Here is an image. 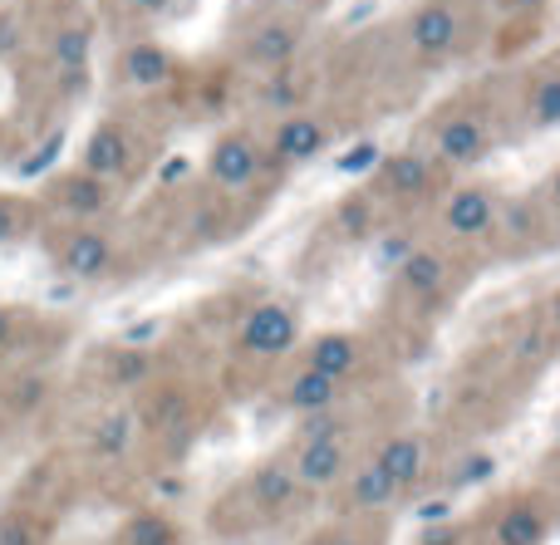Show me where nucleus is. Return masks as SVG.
I'll return each mask as SVG.
<instances>
[{"instance_id": "obj_1", "label": "nucleus", "mask_w": 560, "mask_h": 545, "mask_svg": "<svg viewBox=\"0 0 560 545\" xmlns=\"http://www.w3.org/2000/svg\"><path fill=\"white\" fill-rule=\"evenodd\" d=\"M55 265L69 281H104L114 271V241L98 226H69L55 241Z\"/></svg>"}, {"instance_id": "obj_2", "label": "nucleus", "mask_w": 560, "mask_h": 545, "mask_svg": "<svg viewBox=\"0 0 560 545\" xmlns=\"http://www.w3.org/2000/svg\"><path fill=\"white\" fill-rule=\"evenodd\" d=\"M295 334H300L295 315H290L285 305L266 300L242 320V349L256 354V359H280L285 349H295Z\"/></svg>"}, {"instance_id": "obj_3", "label": "nucleus", "mask_w": 560, "mask_h": 545, "mask_svg": "<svg viewBox=\"0 0 560 545\" xmlns=\"http://www.w3.org/2000/svg\"><path fill=\"white\" fill-rule=\"evenodd\" d=\"M207 173H212L217 187L242 192V187H252L256 173H261V153H256V143L246 133H226V138H217L212 153H207Z\"/></svg>"}, {"instance_id": "obj_4", "label": "nucleus", "mask_w": 560, "mask_h": 545, "mask_svg": "<svg viewBox=\"0 0 560 545\" xmlns=\"http://www.w3.org/2000/svg\"><path fill=\"white\" fill-rule=\"evenodd\" d=\"M497 222V197L487 187H457L443 202V232L457 236V241H472V236L492 232Z\"/></svg>"}, {"instance_id": "obj_5", "label": "nucleus", "mask_w": 560, "mask_h": 545, "mask_svg": "<svg viewBox=\"0 0 560 545\" xmlns=\"http://www.w3.org/2000/svg\"><path fill=\"white\" fill-rule=\"evenodd\" d=\"M433 143H438V157H443L447 167H472L477 157L492 147V128L472 114H453L447 123H438Z\"/></svg>"}, {"instance_id": "obj_6", "label": "nucleus", "mask_w": 560, "mask_h": 545, "mask_svg": "<svg viewBox=\"0 0 560 545\" xmlns=\"http://www.w3.org/2000/svg\"><path fill=\"white\" fill-rule=\"evenodd\" d=\"M128 157H133V143L118 123H98L84 143V173L98 177V182H118L128 173Z\"/></svg>"}, {"instance_id": "obj_7", "label": "nucleus", "mask_w": 560, "mask_h": 545, "mask_svg": "<svg viewBox=\"0 0 560 545\" xmlns=\"http://www.w3.org/2000/svg\"><path fill=\"white\" fill-rule=\"evenodd\" d=\"M49 206H55L59 216H74V222L98 216L108 206V182H98V177H89V173L55 177V187H49Z\"/></svg>"}, {"instance_id": "obj_8", "label": "nucleus", "mask_w": 560, "mask_h": 545, "mask_svg": "<svg viewBox=\"0 0 560 545\" xmlns=\"http://www.w3.org/2000/svg\"><path fill=\"white\" fill-rule=\"evenodd\" d=\"M89 25L84 20H69V25L55 29V39H49V64H55L59 84L65 88H79L84 84V69H89Z\"/></svg>"}, {"instance_id": "obj_9", "label": "nucleus", "mask_w": 560, "mask_h": 545, "mask_svg": "<svg viewBox=\"0 0 560 545\" xmlns=\"http://www.w3.org/2000/svg\"><path fill=\"white\" fill-rule=\"evenodd\" d=\"M295 482H305V487H329V482L345 472V438H315V442H300L295 452Z\"/></svg>"}, {"instance_id": "obj_10", "label": "nucleus", "mask_w": 560, "mask_h": 545, "mask_svg": "<svg viewBox=\"0 0 560 545\" xmlns=\"http://www.w3.org/2000/svg\"><path fill=\"white\" fill-rule=\"evenodd\" d=\"M408 39H413L418 55H443V49H453V39H457V10L443 5V0L423 5L413 20H408Z\"/></svg>"}, {"instance_id": "obj_11", "label": "nucleus", "mask_w": 560, "mask_h": 545, "mask_svg": "<svg viewBox=\"0 0 560 545\" xmlns=\"http://www.w3.org/2000/svg\"><path fill=\"white\" fill-rule=\"evenodd\" d=\"M374 467L384 472V477H388V482H394V487H398V497H404V491L413 487V482L423 477V467H428L423 438H388L384 448H378Z\"/></svg>"}, {"instance_id": "obj_12", "label": "nucleus", "mask_w": 560, "mask_h": 545, "mask_svg": "<svg viewBox=\"0 0 560 545\" xmlns=\"http://www.w3.org/2000/svg\"><path fill=\"white\" fill-rule=\"evenodd\" d=\"M329 147V128L319 118H285L276 128V157L280 163H310Z\"/></svg>"}, {"instance_id": "obj_13", "label": "nucleus", "mask_w": 560, "mask_h": 545, "mask_svg": "<svg viewBox=\"0 0 560 545\" xmlns=\"http://www.w3.org/2000/svg\"><path fill=\"white\" fill-rule=\"evenodd\" d=\"M295 491H300V482L285 462H266V467H256V477L246 482V497H252L256 511H266V517L285 511L290 501H295Z\"/></svg>"}, {"instance_id": "obj_14", "label": "nucleus", "mask_w": 560, "mask_h": 545, "mask_svg": "<svg viewBox=\"0 0 560 545\" xmlns=\"http://www.w3.org/2000/svg\"><path fill=\"white\" fill-rule=\"evenodd\" d=\"M295 49H300L295 25H261L252 35V45H246V55H252V64H261V69H285L290 59H295Z\"/></svg>"}, {"instance_id": "obj_15", "label": "nucleus", "mask_w": 560, "mask_h": 545, "mask_svg": "<svg viewBox=\"0 0 560 545\" xmlns=\"http://www.w3.org/2000/svg\"><path fill=\"white\" fill-rule=\"evenodd\" d=\"M359 364V344L354 334H319L315 344H310V369L315 374H329V379H345L349 369Z\"/></svg>"}, {"instance_id": "obj_16", "label": "nucleus", "mask_w": 560, "mask_h": 545, "mask_svg": "<svg viewBox=\"0 0 560 545\" xmlns=\"http://www.w3.org/2000/svg\"><path fill=\"white\" fill-rule=\"evenodd\" d=\"M349 501H354L359 511H384V507L398 501V487L374 467V462H364V467L349 477Z\"/></svg>"}, {"instance_id": "obj_17", "label": "nucleus", "mask_w": 560, "mask_h": 545, "mask_svg": "<svg viewBox=\"0 0 560 545\" xmlns=\"http://www.w3.org/2000/svg\"><path fill=\"white\" fill-rule=\"evenodd\" d=\"M167 74H173V55H167V49H158V45H133V49L124 55V79H128V84L153 88V84H163Z\"/></svg>"}, {"instance_id": "obj_18", "label": "nucleus", "mask_w": 560, "mask_h": 545, "mask_svg": "<svg viewBox=\"0 0 560 545\" xmlns=\"http://www.w3.org/2000/svg\"><path fill=\"white\" fill-rule=\"evenodd\" d=\"M335 393H339V379L305 369V374H295V383H290L285 403H290L295 413H319V408H329V403H335Z\"/></svg>"}, {"instance_id": "obj_19", "label": "nucleus", "mask_w": 560, "mask_h": 545, "mask_svg": "<svg viewBox=\"0 0 560 545\" xmlns=\"http://www.w3.org/2000/svg\"><path fill=\"white\" fill-rule=\"evenodd\" d=\"M398 275H404V285L413 295H438L443 291V256H433V251H408L404 261H398Z\"/></svg>"}, {"instance_id": "obj_20", "label": "nucleus", "mask_w": 560, "mask_h": 545, "mask_svg": "<svg viewBox=\"0 0 560 545\" xmlns=\"http://www.w3.org/2000/svg\"><path fill=\"white\" fill-rule=\"evenodd\" d=\"M546 541V517L536 507H512L497 521V545H541Z\"/></svg>"}, {"instance_id": "obj_21", "label": "nucleus", "mask_w": 560, "mask_h": 545, "mask_svg": "<svg viewBox=\"0 0 560 545\" xmlns=\"http://www.w3.org/2000/svg\"><path fill=\"white\" fill-rule=\"evenodd\" d=\"M384 187L394 197H413V192H423L428 187V163L418 153H398V157H388L384 163Z\"/></svg>"}, {"instance_id": "obj_22", "label": "nucleus", "mask_w": 560, "mask_h": 545, "mask_svg": "<svg viewBox=\"0 0 560 545\" xmlns=\"http://www.w3.org/2000/svg\"><path fill=\"white\" fill-rule=\"evenodd\" d=\"M128 433H133V418H128L124 408L118 413H104L94 428V452L98 458H124L128 452Z\"/></svg>"}, {"instance_id": "obj_23", "label": "nucleus", "mask_w": 560, "mask_h": 545, "mask_svg": "<svg viewBox=\"0 0 560 545\" xmlns=\"http://www.w3.org/2000/svg\"><path fill=\"white\" fill-rule=\"evenodd\" d=\"M124 545H177L173 521L158 517V511H138V517L124 526Z\"/></svg>"}, {"instance_id": "obj_24", "label": "nucleus", "mask_w": 560, "mask_h": 545, "mask_svg": "<svg viewBox=\"0 0 560 545\" xmlns=\"http://www.w3.org/2000/svg\"><path fill=\"white\" fill-rule=\"evenodd\" d=\"M35 226V206L25 197H0V246H15Z\"/></svg>"}, {"instance_id": "obj_25", "label": "nucleus", "mask_w": 560, "mask_h": 545, "mask_svg": "<svg viewBox=\"0 0 560 545\" xmlns=\"http://www.w3.org/2000/svg\"><path fill=\"white\" fill-rule=\"evenodd\" d=\"M526 114H532L536 128H556L560 123V79H541L526 98Z\"/></svg>"}, {"instance_id": "obj_26", "label": "nucleus", "mask_w": 560, "mask_h": 545, "mask_svg": "<svg viewBox=\"0 0 560 545\" xmlns=\"http://www.w3.org/2000/svg\"><path fill=\"white\" fill-rule=\"evenodd\" d=\"M39 536H45V531H39L25 511H5V517H0V545H39Z\"/></svg>"}, {"instance_id": "obj_27", "label": "nucleus", "mask_w": 560, "mask_h": 545, "mask_svg": "<svg viewBox=\"0 0 560 545\" xmlns=\"http://www.w3.org/2000/svg\"><path fill=\"white\" fill-rule=\"evenodd\" d=\"M59 147H65V138H59V133H49V143H45V147H35V153H30L25 163H20V177H35V173H45V167H49V157H55Z\"/></svg>"}, {"instance_id": "obj_28", "label": "nucleus", "mask_w": 560, "mask_h": 545, "mask_svg": "<svg viewBox=\"0 0 560 545\" xmlns=\"http://www.w3.org/2000/svg\"><path fill=\"white\" fill-rule=\"evenodd\" d=\"M143 374H148L143 354H118V359H114V383H138Z\"/></svg>"}, {"instance_id": "obj_29", "label": "nucleus", "mask_w": 560, "mask_h": 545, "mask_svg": "<svg viewBox=\"0 0 560 545\" xmlns=\"http://www.w3.org/2000/svg\"><path fill=\"white\" fill-rule=\"evenodd\" d=\"M378 163V147L374 143H364V147H354V153L339 163V173H359V167H374Z\"/></svg>"}, {"instance_id": "obj_30", "label": "nucleus", "mask_w": 560, "mask_h": 545, "mask_svg": "<svg viewBox=\"0 0 560 545\" xmlns=\"http://www.w3.org/2000/svg\"><path fill=\"white\" fill-rule=\"evenodd\" d=\"M15 310H5V305H0V364H5V354H10V344H15Z\"/></svg>"}, {"instance_id": "obj_31", "label": "nucleus", "mask_w": 560, "mask_h": 545, "mask_svg": "<svg viewBox=\"0 0 560 545\" xmlns=\"http://www.w3.org/2000/svg\"><path fill=\"white\" fill-rule=\"evenodd\" d=\"M404 256H408L404 241H384V246H378V265H398Z\"/></svg>"}, {"instance_id": "obj_32", "label": "nucleus", "mask_w": 560, "mask_h": 545, "mask_svg": "<svg viewBox=\"0 0 560 545\" xmlns=\"http://www.w3.org/2000/svg\"><path fill=\"white\" fill-rule=\"evenodd\" d=\"M153 334H158V320L133 324V330H128V344H133V349H138V344H148V340H153Z\"/></svg>"}, {"instance_id": "obj_33", "label": "nucleus", "mask_w": 560, "mask_h": 545, "mask_svg": "<svg viewBox=\"0 0 560 545\" xmlns=\"http://www.w3.org/2000/svg\"><path fill=\"white\" fill-rule=\"evenodd\" d=\"M463 536H457L453 526H433V536H423V545H457Z\"/></svg>"}, {"instance_id": "obj_34", "label": "nucleus", "mask_w": 560, "mask_h": 545, "mask_svg": "<svg viewBox=\"0 0 560 545\" xmlns=\"http://www.w3.org/2000/svg\"><path fill=\"white\" fill-rule=\"evenodd\" d=\"M266 104H271V108H285V104H295V98H290V79H280V84L271 88V98H266Z\"/></svg>"}, {"instance_id": "obj_35", "label": "nucleus", "mask_w": 560, "mask_h": 545, "mask_svg": "<svg viewBox=\"0 0 560 545\" xmlns=\"http://www.w3.org/2000/svg\"><path fill=\"white\" fill-rule=\"evenodd\" d=\"M128 5H133V10H148V15H153V10H163L167 0H128Z\"/></svg>"}, {"instance_id": "obj_36", "label": "nucleus", "mask_w": 560, "mask_h": 545, "mask_svg": "<svg viewBox=\"0 0 560 545\" xmlns=\"http://www.w3.org/2000/svg\"><path fill=\"white\" fill-rule=\"evenodd\" d=\"M551 197H556V206H560V173L551 177Z\"/></svg>"}, {"instance_id": "obj_37", "label": "nucleus", "mask_w": 560, "mask_h": 545, "mask_svg": "<svg viewBox=\"0 0 560 545\" xmlns=\"http://www.w3.org/2000/svg\"><path fill=\"white\" fill-rule=\"evenodd\" d=\"M556 320H560V300H556Z\"/></svg>"}]
</instances>
